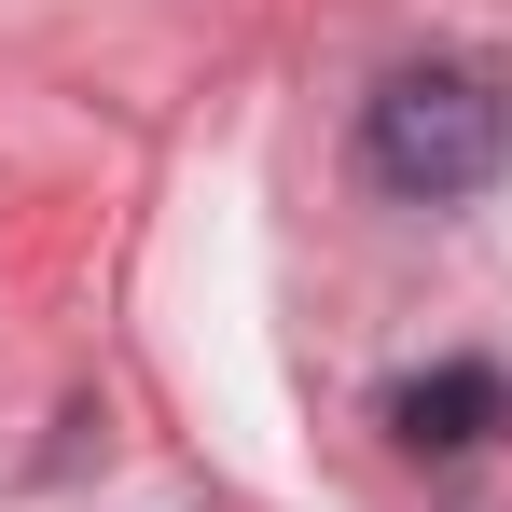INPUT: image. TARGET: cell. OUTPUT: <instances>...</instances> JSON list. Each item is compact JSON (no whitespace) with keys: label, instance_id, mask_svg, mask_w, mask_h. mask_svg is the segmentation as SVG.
<instances>
[{"label":"cell","instance_id":"obj_1","mask_svg":"<svg viewBox=\"0 0 512 512\" xmlns=\"http://www.w3.org/2000/svg\"><path fill=\"white\" fill-rule=\"evenodd\" d=\"M360 153H374L388 194L457 208V194H485V180L512 167V97H499V70H471V56H416V70H388V84H374Z\"/></svg>","mask_w":512,"mask_h":512},{"label":"cell","instance_id":"obj_2","mask_svg":"<svg viewBox=\"0 0 512 512\" xmlns=\"http://www.w3.org/2000/svg\"><path fill=\"white\" fill-rule=\"evenodd\" d=\"M388 429H402V457H485L512 429V374L499 360H429L388 388Z\"/></svg>","mask_w":512,"mask_h":512}]
</instances>
